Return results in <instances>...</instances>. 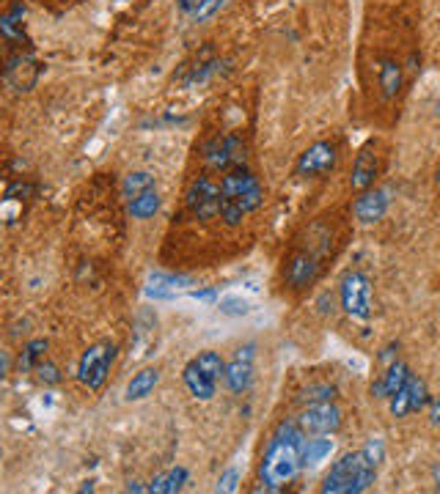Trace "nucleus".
<instances>
[{"instance_id":"f257e3e1","label":"nucleus","mask_w":440,"mask_h":494,"mask_svg":"<svg viewBox=\"0 0 440 494\" xmlns=\"http://www.w3.org/2000/svg\"><path fill=\"white\" fill-rule=\"evenodd\" d=\"M302 443H306V431L300 428L297 420H281L275 426L259 467V478L264 481V489L279 491L300 475Z\"/></svg>"},{"instance_id":"f03ea898","label":"nucleus","mask_w":440,"mask_h":494,"mask_svg":"<svg viewBox=\"0 0 440 494\" xmlns=\"http://www.w3.org/2000/svg\"><path fill=\"white\" fill-rule=\"evenodd\" d=\"M385 456L380 440H369L364 451L342 456L322 481L325 494H361L377 481V467Z\"/></svg>"},{"instance_id":"7ed1b4c3","label":"nucleus","mask_w":440,"mask_h":494,"mask_svg":"<svg viewBox=\"0 0 440 494\" xmlns=\"http://www.w3.org/2000/svg\"><path fill=\"white\" fill-rule=\"evenodd\" d=\"M262 207V184L248 168L224 173L220 179V217L226 225H240L245 215Z\"/></svg>"},{"instance_id":"20e7f679","label":"nucleus","mask_w":440,"mask_h":494,"mask_svg":"<svg viewBox=\"0 0 440 494\" xmlns=\"http://www.w3.org/2000/svg\"><path fill=\"white\" fill-rule=\"evenodd\" d=\"M224 371H226V363L217 352H201L199 357H192L185 365L182 380L192 398L209 401L217 390V382H220V376H224Z\"/></svg>"},{"instance_id":"39448f33","label":"nucleus","mask_w":440,"mask_h":494,"mask_svg":"<svg viewBox=\"0 0 440 494\" xmlns=\"http://www.w3.org/2000/svg\"><path fill=\"white\" fill-rule=\"evenodd\" d=\"M116 360V346L114 343H94L89 346L86 352L80 357V365H77V380L86 385L89 390H99L107 380V371Z\"/></svg>"},{"instance_id":"423d86ee","label":"nucleus","mask_w":440,"mask_h":494,"mask_svg":"<svg viewBox=\"0 0 440 494\" xmlns=\"http://www.w3.org/2000/svg\"><path fill=\"white\" fill-rule=\"evenodd\" d=\"M339 297L344 313L358 318V322H366L372 316V286L364 272H347L339 286Z\"/></svg>"},{"instance_id":"0eeeda50","label":"nucleus","mask_w":440,"mask_h":494,"mask_svg":"<svg viewBox=\"0 0 440 494\" xmlns=\"http://www.w3.org/2000/svg\"><path fill=\"white\" fill-rule=\"evenodd\" d=\"M124 195L130 203V215L135 220H146L157 212L160 198H157V184L149 173H130L124 179Z\"/></svg>"},{"instance_id":"6e6552de","label":"nucleus","mask_w":440,"mask_h":494,"mask_svg":"<svg viewBox=\"0 0 440 494\" xmlns=\"http://www.w3.org/2000/svg\"><path fill=\"white\" fill-rule=\"evenodd\" d=\"M204 160H207V165L212 170L229 173V170L245 168L248 149H245V143L237 135H224V137L217 135L204 146Z\"/></svg>"},{"instance_id":"1a4fd4ad","label":"nucleus","mask_w":440,"mask_h":494,"mask_svg":"<svg viewBox=\"0 0 440 494\" xmlns=\"http://www.w3.org/2000/svg\"><path fill=\"white\" fill-rule=\"evenodd\" d=\"M327 247V245H325ZM325 247H314V245H302L292 253V258L287 261V270H284V278L292 288H306L317 280L319 270H322V255H325Z\"/></svg>"},{"instance_id":"9d476101","label":"nucleus","mask_w":440,"mask_h":494,"mask_svg":"<svg viewBox=\"0 0 440 494\" xmlns=\"http://www.w3.org/2000/svg\"><path fill=\"white\" fill-rule=\"evenodd\" d=\"M297 423L306 434H314V437H330V434H336L342 428V412L334 401H319V404H309L300 412Z\"/></svg>"},{"instance_id":"9b49d317","label":"nucleus","mask_w":440,"mask_h":494,"mask_svg":"<svg viewBox=\"0 0 440 494\" xmlns=\"http://www.w3.org/2000/svg\"><path fill=\"white\" fill-rule=\"evenodd\" d=\"M185 203L192 217L199 220H212L220 215V184L212 182L209 176H199L196 182L190 184Z\"/></svg>"},{"instance_id":"f8f14e48","label":"nucleus","mask_w":440,"mask_h":494,"mask_svg":"<svg viewBox=\"0 0 440 494\" xmlns=\"http://www.w3.org/2000/svg\"><path fill=\"white\" fill-rule=\"evenodd\" d=\"M336 146L327 140H319L314 146H309L306 152L300 154L297 165H295V176L300 179H317V176H325L336 168Z\"/></svg>"},{"instance_id":"ddd939ff","label":"nucleus","mask_w":440,"mask_h":494,"mask_svg":"<svg viewBox=\"0 0 440 494\" xmlns=\"http://www.w3.org/2000/svg\"><path fill=\"white\" fill-rule=\"evenodd\" d=\"M254 360H256V346L254 343L240 346L234 352V357L229 360V365L224 371V382H226V388L234 396H240V393H245L248 388H251V382H254Z\"/></svg>"},{"instance_id":"4468645a","label":"nucleus","mask_w":440,"mask_h":494,"mask_svg":"<svg viewBox=\"0 0 440 494\" xmlns=\"http://www.w3.org/2000/svg\"><path fill=\"white\" fill-rule=\"evenodd\" d=\"M429 404V393H427V382L419 380V376H410L405 382V388L391 398V415L394 418H407L410 412H421Z\"/></svg>"},{"instance_id":"2eb2a0df","label":"nucleus","mask_w":440,"mask_h":494,"mask_svg":"<svg viewBox=\"0 0 440 494\" xmlns=\"http://www.w3.org/2000/svg\"><path fill=\"white\" fill-rule=\"evenodd\" d=\"M389 203H391L389 192L369 187V190L361 192V198L355 200L352 212H355V217L361 220V223H377V220L385 217V212H389Z\"/></svg>"},{"instance_id":"dca6fc26","label":"nucleus","mask_w":440,"mask_h":494,"mask_svg":"<svg viewBox=\"0 0 440 494\" xmlns=\"http://www.w3.org/2000/svg\"><path fill=\"white\" fill-rule=\"evenodd\" d=\"M410 368L402 363V360H394L391 365H389V371L382 373V380H377L374 385H372V396L374 398H394L402 388H405V382L410 380Z\"/></svg>"},{"instance_id":"f3484780","label":"nucleus","mask_w":440,"mask_h":494,"mask_svg":"<svg viewBox=\"0 0 440 494\" xmlns=\"http://www.w3.org/2000/svg\"><path fill=\"white\" fill-rule=\"evenodd\" d=\"M377 179V154L372 149H364L355 160V170H352V190L364 192L374 184Z\"/></svg>"},{"instance_id":"a211bd4d","label":"nucleus","mask_w":440,"mask_h":494,"mask_svg":"<svg viewBox=\"0 0 440 494\" xmlns=\"http://www.w3.org/2000/svg\"><path fill=\"white\" fill-rule=\"evenodd\" d=\"M229 6V0H179V12L190 22H207Z\"/></svg>"},{"instance_id":"6ab92c4d","label":"nucleus","mask_w":440,"mask_h":494,"mask_svg":"<svg viewBox=\"0 0 440 494\" xmlns=\"http://www.w3.org/2000/svg\"><path fill=\"white\" fill-rule=\"evenodd\" d=\"M157 380H160L157 368H144L141 373H135V376H132V382L127 385V398H130V401H141V398H146V396L157 388Z\"/></svg>"},{"instance_id":"aec40b11","label":"nucleus","mask_w":440,"mask_h":494,"mask_svg":"<svg viewBox=\"0 0 440 494\" xmlns=\"http://www.w3.org/2000/svg\"><path fill=\"white\" fill-rule=\"evenodd\" d=\"M330 453H334V443L330 440H306L302 443V467H317Z\"/></svg>"},{"instance_id":"412c9836","label":"nucleus","mask_w":440,"mask_h":494,"mask_svg":"<svg viewBox=\"0 0 440 494\" xmlns=\"http://www.w3.org/2000/svg\"><path fill=\"white\" fill-rule=\"evenodd\" d=\"M380 89H382L385 97L399 94V89H402V69H399V64L385 61L380 67Z\"/></svg>"},{"instance_id":"4be33fe9","label":"nucleus","mask_w":440,"mask_h":494,"mask_svg":"<svg viewBox=\"0 0 440 494\" xmlns=\"http://www.w3.org/2000/svg\"><path fill=\"white\" fill-rule=\"evenodd\" d=\"M185 481H187V470L177 467V470H171V473H162V475H157V478L152 481L149 491H157V494H169V491H179Z\"/></svg>"},{"instance_id":"5701e85b","label":"nucleus","mask_w":440,"mask_h":494,"mask_svg":"<svg viewBox=\"0 0 440 494\" xmlns=\"http://www.w3.org/2000/svg\"><path fill=\"white\" fill-rule=\"evenodd\" d=\"M44 352H47V341H31L20 357V371L39 368V363H44Z\"/></svg>"},{"instance_id":"b1692460","label":"nucleus","mask_w":440,"mask_h":494,"mask_svg":"<svg viewBox=\"0 0 440 494\" xmlns=\"http://www.w3.org/2000/svg\"><path fill=\"white\" fill-rule=\"evenodd\" d=\"M336 396V388H330V385H311L300 393V404H319V401H334Z\"/></svg>"},{"instance_id":"393cba45","label":"nucleus","mask_w":440,"mask_h":494,"mask_svg":"<svg viewBox=\"0 0 440 494\" xmlns=\"http://www.w3.org/2000/svg\"><path fill=\"white\" fill-rule=\"evenodd\" d=\"M39 380L44 382V385H59L61 382V371H59V365H52V363H39Z\"/></svg>"},{"instance_id":"a878e982","label":"nucleus","mask_w":440,"mask_h":494,"mask_svg":"<svg viewBox=\"0 0 440 494\" xmlns=\"http://www.w3.org/2000/svg\"><path fill=\"white\" fill-rule=\"evenodd\" d=\"M237 478H240V473L234 467L226 470L224 475H220V481H217V491H237Z\"/></svg>"},{"instance_id":"bb28decb","label":"nucleus","mask_w":440,"mask_h":494,"mask_svg":"<svg viewBox=\"0 0 440 494\" xmlns=\"http://www.w3.org/2000/svg\"><path fill=\"white\" fill-rule=\"evenodd\" d=\"M220 310L224 313H248V305L245 302H240V300H232V297H226V300H220Z\"/></svg>"},{"instance_id":"cd10ccee","label":"nucleus","mask_w":440,"mask_h":494,"mask_svg":"<svg viewBox=\"0 0 440 494\" xmlns=\"http://www.w3.org/2000/svg\"><path fill=\"white\" fill-rule=\"evenodd\" d=\"M429 418H432L435 426H440V398L432 401V406H429Z\"/></svg>"},{"instance_id":"c85d7f7f","label":"nucleus","mask_w":440,"mask_h":494,"mask_svg":"<svg viewBox=\"0 0 440 494\" xmlns=\"http://www.w3.org/2000/svg\"><path fill=\"white\" fill-rule=\"evenodd\" d=\"M437 187H440V168H437Z\"/></svg>"}]
</instances>
